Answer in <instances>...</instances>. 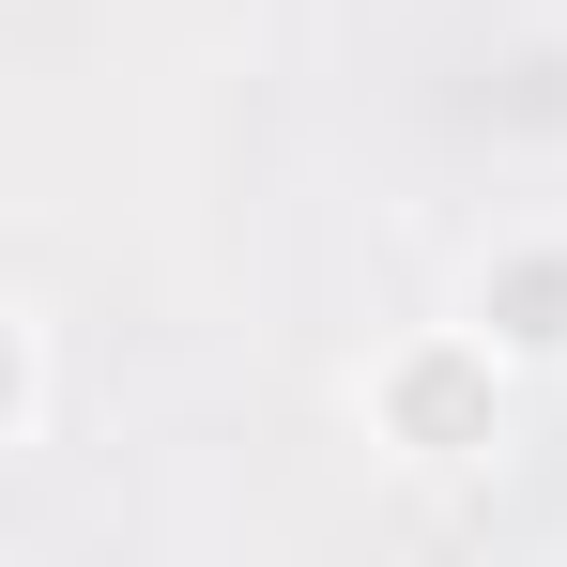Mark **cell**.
<instances>
[{"instance_id": "1", "label": "cell", "mask_w": 567, "mask_h": 567, "mask_svg": "<svg viewBox=\"0 0 567 567\" xmlns=\"http://www.w3.org/2000/svg\"><path fill=\"white\" fill-rule=\"evenodd\" d=\"M383 430H399L414 461H475V445H491V353H461V338L399 353V369H383Z\"/></svg>"}, {"instance_id": "2", "label": "cell", "mask_w": 567, "mask_h": 567, "mask_svg": "<svg viewBox=\"0 0 567 567\" xmlns=\"http://www.w3.org/2000/svg\"><path fill=\"white\" fill-rule=\"evenodd\" d=\"M491 322H506L522 353H567V261H506V277H491Z\"/></svg>"}]
</instances>
